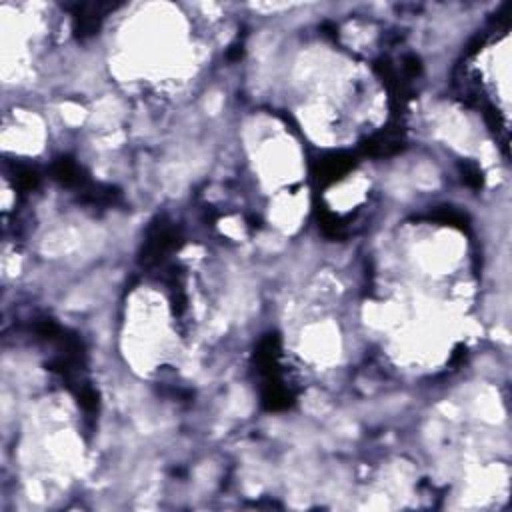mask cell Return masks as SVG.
I'll list each match as a JSON object with an SVG mask.
<instances>
[{"instance_id": "6da1fadb", "label": "cell", "mask_w": 512, "mask_h": 512, "mask_svg": "<svg viewBox=\"0 0 512 512\" xmlns=\"http://www.w3.org/2000/svg\"><path fill=\"white\" fill-rule=\"evenodd\" d=\"M354 166L353 155H333L328 159H322L318 162V168L315 170V177L320 182H335L342 178Z\"/></svg>"}, {"instance_id": "7a4b0ae2", "label": "cell", "mask_w": 512, "mask_h": 512, "mask_svg": "<svg viewBox=\"0 0 512 512\" xmlns=\"http://www.w3.org/2000/svg\"><path fill=\"white\" fill-rule=\"evenodd\" d=\"M53 175L64 186H74V188L87 186V178L82 177V168L72 159L56 160L53 166Z\"/></svg>"}, {"instance_id": "3957f363", "label": "cell", "mask_w": 512, "mask_h": 512, "mask_svg": "<svg viewBox=\"0 0 512 512\" xmlns=\"http://www.w3.org/2000/svg\"><path fill=\"white\" fill-rule=\"evenodd\" d=\"M15 180H17V184L22 191H33V188L38 186L40 177H38V173H36L35 168H30V166H18L17 170H15Z\"/></svg>"}, {"instance_id": "277c9868", "label": "cell", "mask_w": 512, "mask_h": 512, "mask_svg": "<svg viewBox=\"0 0 512 512\" xmlns=\"http://www.w3.org/2000/svg\"><path fill=\"white\" fill-rule=\"evenodd\" d=\"M462 175H464V182L470 184L473 188H480L482 186V175L475 164H464L462 166Z\"/></svg>"}]
</instances>
